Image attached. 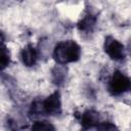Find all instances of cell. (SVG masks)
I'll use <instances>...</instances> for the list:
<instances>
[{
  "label": "cell",
  "mask_w": 131,
  "mask_h": 131,
  "mask_svg": "<svg viewBox=\"0 0 131 131\" xmlns=\"http://www.w3.org/2000/svg\"><path fill=\"white\" fill-rule=\"evenodd\" d=\"M96 21H97V14L94 13L89 8H87L85 10L84 15L78 21L77 28L83 34H90L93 32L95 25H96Z\"/></svg>",
  "instance_id": "cell-6"
},
{
  "label": "cell",
  "mask_w": 131,
  "mask_h": 131,
  "mask_svg": "<svg viewBox=\"0 0 131 131\" xmlns=\"http://www.w3.org/2000/svg\"><path fill=\"white\" fill-rule=\"evenodd\" d=\"M30 115L32 116H45L44 114V110H43V104H42V100L36 99L32 102L31 106H30V111H29Z\"/></svg>",
  "instance_id": "cell-11"
},
{
  "label": "cell",
  "mask_w": 131,
  "mask_h": 131,
  "mask_svg": "<svg viewBox=\"0 0 131 131\" xmlns=\"http://www.w3.org/2000/svg\"><path fill=\"white\" fill-rule=\"evenodd\" d=\"M68 68L64 64H56L51 70V81L54 85L61 86L67 78Z\"/></svg>",
  "instance_id": "cell-8"
},
{
  "label": "cell",
  "mask_w": 131,
  "mask_h": 131,
  "mask_svg": "<svg viewBox=\"0 0 131 131\" xmlns=\"http://www.w3.org/2000/svg\"><path fill=\"white\" fill-rule=\"evenodd\" d=\"M75 117L80 121L81 131H89L100 123V115L94 110H87L83 114L75 113Z\"/></svg>",
  "instance_id": "cell-4"
},
{
  "label": "cell",
  "mask_w": 131,
  "mask_h": 131,
  "mask_svg": "<svg viewBox=\"0 0 131 131\" xmlns=\"http://www.w3.org/2000/svg\"><path fill=\"white\" fill-rule=\"evenodd\" d=\"M103 48L105 53L114 60L116 61H121L126 57L125 53V46L123 43H121L119 40L115 39L113 36H107L105 37Z\"/></svg>",
  "instance_id": "cell-3"
},
{
  "label": "cell",
  "mask_w": 131,
  "mask_h": 131,
  "mask_svg": "<svg viewBox=\"0 0 131 131\" xmlns=\"http://www.w3.org/2000/svg\"><path fill=\"white\" fill-rule=\"evenodd\" d=\"M5 42V35L2 31H0V46H3Z\"/></svg>",
  "instance_id": "cell-13"
},
{
  "label": "cell",
  "mask_w": 131,
  "mask_h": 131,
  "mask_svg": "<svg viewBox=\"0 0 131 131\" xmlns=\"http://www.w3.org/2000/svg\"><path fill=\"white\" fill-rule=\"evenodd\" d=\"M10 60H11V54L9 49L5 45L0 46V71L5 70L9 66Z\"/></svg>",
  "instance_id": "cell-9"
},
{
  "label": "cell",
  "mask_w": 131,
  "mask_h": 131,
  "mask_svg": "<svg viewBox=\"0 0 131 131\" xmlns=\"http://www.w3.org/2000/svg\"><path fill=\"white\" fill-rule=\"evenodd\" d=\"M53 59L58 64H67L79 60L81 56V47L74 40H64L58 42L52 52Z\"/></svg>",
  "instance_id": "cell-1"
},
{
  "label": "cell",
  "mask_w": 131,
  "mask_h": 131,
  "mask_svg": "<svg viewBox=\"0 0 131 131\" xmlns=\"http://www.w3.org/2000/svg\"><path fill=\"white\" fill-rule=\"evenodd\" d=\"M96 131H120V130L115 124L111 122H102L98 124V126L96 127Z\"/></svg>",
  "instance_id": "cell-12"
},
{
  "label": "cell",
  "mask_w": 131,
  "mask_h": 131,
  "mask_svg": "<svg viewBox=\"0 0 131 131\" xmlns=\"http://www.w3.org/2000/svg\"><path fill=\"white\" fill-rule=\"evenodd\" d=\"M45 116H58L61 114V100L60 93L56 90L42 100Z\"/></svg>",
  "instance_id": "cell-5"
},
{
  "label": "cell",
  "mask_w": 131,
  "mask_h": 131,
  "mask_svg": "<svg viewBox=\"0 0 131 131\" xmlns=\"http://www.w3.org/2000/svg\"><path fill=\"white\" fill-rule=\"evenodd\" d=\"M130 86H131V82L129 77H127L125 74H123L120 71H115L108 80L107 90L111 95L119 96L129 91Z\"/></svg>",
  "instance_id": "cell-2"
},
{
  "label": "cell",
  "mask_w": 131,
  "mask_h": 131,
  "mask_svg": "<svg viewBox=\"0 0 131 131\" xmlns=\"http://www.w3.org/2000/svg\"><path fill=\"white\" fill-rule=\"evenodd\" d=\"M20 58L26 67H33L38 58L37 50L32 44H28L20 51Z\"/></svg>",
  "instance_id": "cell-7"
},
{
  "label": "cell",
  "mask_w": 131,
  "mask_h": 131,
  "mask_svg": "<svg viewBox=\"0 0 131 131\" xmlns=\"http://www.w3.org/2000/svg\"><path fill=\"white\" fill-rule=\"evenodd\" d=\"M31 131H56L55 127L48 121H35L31 127Z\"/></svg>",
  "instance_id": "cell-10"
}]
</instances>
